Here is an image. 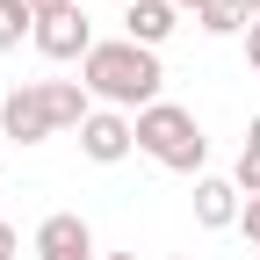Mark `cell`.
Returning a JSON list of instances; mask_svg holds the SVG:
<instances>
[{"label": "cell", "instance_id": "6da1fadb", "mask_svg": "<svg viewBox=\"0 0 260 260\" xmlns=\"http://www.w3.org/2000/svg\"><path fill=\"white\" fill-rule=\"evenodd\" d=\"M80 87L94 94V109H123V116H145L152 102H167V73H159V51L130 44V37H102L80 58Z\"/></svg>", "mask_w": 260, "mask_h": 260}, {"label": "cell", "instance_id": "7a4b0ae2", "mask_svg": "<svg viewBox=\"0 0 260 260\" xmlns=\"http://www.w3.org/2000/svg\"><path fill=\"white\" fill-rule=\"evenodd\" d=\"M87 116H94V94L80 80H22L0 94V138L15 145H44L58 130H80Z\"/></svg>", "mask_w": 260, "mask_h": 260}, {"label": "cell", "instance_id": "3957f363", "mask_svg": "<svg viewBox=\"0 0 260 260\" xmlns=\"http://www.w3.org/2000/svg\"><path fill=\"white\" fill-rule=\"evenodd\" d=\"M138 152L152 159V167H167V174H195V181H203L210 138H203V123H195V109H181V102H152V109L138 116Z\"/></svg>", "mask_w": 260, "mask_h": 260}, {"label": "cell", "instance_id": "277c9868", "mask_svg": "<svg viewBox=\"0 0 260 260\" xmlns=\"http://www.w3.org/2000/svg\"><path fill=\"white\" fill-rule=\"evenodd\" d=\"M80 152L94 159V167H123L130 152H138V116H123V109H94L80 123Z\"/></svg>", "mask_w": 260, "mask_h": 260}, {"label": "cell", "instance_id": "5b68a950", "mask_svg": "<svg viewBox=\"0 0 260 260\" xmlns=\"http://www.w3.org/2000/svg\"><path fill=\"white\" fill-rule=\"evenodd\" d=\"M29 44H37L51 65H65V58H87V51L102 44V37H94L87 8H73V15H37V37H29Z\"/></svg>", "mask_w": 260, "mask_h": 260}, {"label": "cell", "instance_id": "8992f818", "mask_svg": "<svg viewBox=\"0 0 260 260\" xmlns=\"http://www.w3.org/2000/svg\"><path fill=\"white\" fill-rule=\"evenodd\" d=\"M37 260H102L94 253V224L80 210H51L37 224Z\"/></svg>", "mask_w": 260, "mask_h": 260}, {"label": "cell", "instance_id": "52a82bcc", "mask_svg": "<svg viewBox=\"0 0 260 260\" xmlns=\"http://www.w3.org/2000/svg\"><path fill=\"white\" fill-rule=\"evenodd\" d=\"M239 217H246V195H239L232 174H203L195 181V224H203V232H232Z\"/></svg>", "mask_w": 260, "mask_h": 260}, {"label": "cell", "instance_id": "ba28073f", "mask_svg": "<svg viewBox=\"0 0 260 260\" xmlns=\"http://www.w3.org/2000/svg\"><path fill=\"white\" fill-rule=\"evenodd\" d=\"M174 29H181V8H174V0H138V8H123V37L145 44V51H159Z\"/></svg>", "mask_w": 260, "mask_h": 260}, {"label": "cell", "instance_id": "9c48e42d", "mask_svg": "<svg viewBox=\"0 0 260 260\" xmlns=\"http://www.w3.org/2000/svg\"><path fill=\"white\" fill-rule=\"evenodd\" d=\"M195 29H203V37H246L253 8L246 0H210V8H195Z\"/></svg>", "mask_w": 260, "mask_h": 260}, {"label": "cell", "instance_id": "30bf717a", "mask_svg": "<svg viewBox=\"0 0 260 260\" xmlns=\"http://www.w3.org/2000/svg\"><path fill=\"white\" fill-rule=\"evenodd\" d=\"M239 195H260V116L246 123V145H239V167H232Z\"/></svg>", "mask_w": 260, "mask_h": 260}, {"label": "cell", "instance_id": "8fae6325", "mask_svg": "<svg viewBox=\"0 0 260 260\" xmlns=\"http://www.w3.org/2000/svg\"><path fill=\"white\" fill-rule=\"evenodd\" d=\"M22 37H37V8H29V0H8V8H0V51H15Z\"/></svg>", "mask_w": 260, "mask_h": 260}, {"label": "cell", "instance_id": "7c38bea8", "mask_svg": "<svg viewBox=\"0 0 260 260\" xmlns=\"http://www.w3.org/2000/svg\"><path fill=\"white\" fill-rule=\"evenodd\" d=\"M239 232H246V246L260 253V195H246V217H239Z\"/></svg>", "mask_w": 260, "mask_h": 260}, {"label": "cell", "instance_id": "4fadbf2b", "mask_svg": "<svg viewBox=\"0 0 260 260\" xmlns=\"http://www.w3.org/2000/svg\"><path fill=\"white\" fill-rule=\"evenodd\" d=\"M15 253H22V239H15V224L0 217V260H15Z\"/></svg>", "mask_w": 260, "mask_h": 260}, {"label": "cell", "instance_id": "5bb4252c", "mask_svg": "<svg viewBox=\"0 0 260 260\" xmlns=\"http://www.w3.org/2000/svg\"><path fill=\"white\" fill-rule=\"evenodd\" d=\"M239 44H246V65H253V73H260V22L246 29V37H239Z\"/></svg>", "mask_w": 260, "mask_h": 260}, {"label": "cell", "instance_id": "9a60e30c", "mask_svg": "<svg viewBox=\"0 0 260 260\" xmlns=\"http://www.w3.org/2000/svg\"><path fill=\"white\" fill-rule=\"evenodd\" d=\"M29 8H37V15H73L80 0H29Z\"/></svg>", "mask_w": 260, "mask_h": 260}, {"label": "cell", "instance_id": "2e32d148", "mask_svg": "<svg viewBox=\"0 0 260 260\" xmlns=\"http://www.w3.org/2000/svg\"><path fill=\"white\" fill-rule=\"evenodd\" d=\"M174 8H181V15H195V8H210V0H174Z\"/></svg>", "mask_w": 260, "mask_h": 260}, {"label": "cell", "instance_id": "e0dca14e", "mask_svg": "<svg viewBox=\"0 0 260 260\" xmlns=\"http://www.w3.org/2000/svg\"><path fill=\"white\" fill-rule=\"evenodd\" d=\"M102 260H138V253H102Z\"/></svg>", "mask_w": 260, "mask_h": 260}, {"label": "cell", "instance_id": "ac0fdd59", "mask_svg": "<svg viewBox=\"0 0 260 260\" xmlns=\"http://www.w3.org/2000/svg\"><path fill=\"white\" fill-rule=\"evenodd\" d=\"M246 8H253V22H260V0H246Z\"/></svg>", "mask_w": 260, "mask_h": 260}, {"label": "cell", "instance_id": "d6986e66", "mask_svg": "<svg viewBox=\"0 0 260 260\" xmlns=\"http://www.w3.org/2000/svg\"><path fill=\"white\" fill-rule=\"evenodd\" d=\"M116 8H138V0H116Z\"/></svg>", "mask_w": 260, "mask_h": 260}, {"label": "cell", "instance_id": "ffe728a7", "mask_svg": "<svg viewBox=\"0 0 260 260\" xmlns=\"http://www.w3.org/2000/svg\"><path fill=\"white\" fill-rule=\"evenodd\" d=\"M174 260H195V253H174Z\"/></svg>", "mask_w": 260, "mask_h": 260}, {"label": "cell", "instance_id": "44dd1931", "mask_svg": "<svg viewBox=\"0 0 260 260\" xmlns=\"http://www.w3.org/2000/svg\"><path fill=\"white\" fill-rule=\"evenodd\" d=\"M0 8H8V0H0Z\"/></svg>", "mask_w": 260, "mask_h": 260}]
</instances>
